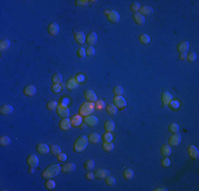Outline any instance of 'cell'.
<instances>
[{"label":"cell","mask_w":199,"mask_h":191,"mask_svg":"<svg viewBox=\"0 0 199 191\" xmlns=\"http://www.w3.org/2000/svg\"><path fill=\"white\" fill-rule=\"evenodd\" d=\"M94 111V104L92 102H84L82 103V105L80 106V109H78V113H80V116L86 117L88 115H92Z\"/></svg>","instance_id":"obj_3"},{"label":"cell","mask_w":199,"mask_h":191,"mask_svg":"<svg viewBox=\"0 0 199 191\" xmlns=\"http://www.w3.org/2000/svg\"><path fill=\"white\" fill-rule=\"evenodd\" d=\"M50 152L52 153L53 155L57 156L59 153L61 152V148L58 147V146H56V144H52V146H50Z\"/></svg>","instance_id":"obj_37"},{"label":"cell","mask_w":199,"mask_h":191,"mask_svg":"<svg viewBox=\"0 0 199 191\" xmlns=\"http://www.w3.org/2000/svg\"><path fill=\"white\" fill-rule=\"evenodd\" d=\"M0 144L2 146V147H8L11 144V138L8 137V136H2L1 138H0Z\"/></svg>","instance_id":"obj_35"},{"label":"cell","mask_w":199,"mask_h":191,"mask_svg":"<svg viewBox=\"0 0 199 191\" xmlns=\"http://www.w3.org/2000/svg\"><path fill=\"white\" fill-rule=\"evenodd\" d=\"M52 80H53V83L54 84H61V80H63V77H61V72H55V73L53 75Z\"/></svg>","instance_id":"obj_36"},{"label":"cell","mask_w":199,"mask_h":191,"mask_svg":"<svg viewBox=\"0 0 199 191\" xmlns=\"http://www.w3.org/2000/svg\"><path fill=\"white\" fill-rule=\"evenodd\" d=\"M169 132H171L173 134L178 133V131H179V125H178L177 123H171V124L169 125Z\"/></svg>","instance_id":"obj_44"},{"label":"cell","mask_w":199,"mask_h":191,"mask_svg":"<svg viewBox=\"0 0 199 191\" xmlns=\"http://www.w3.org/2000/svg\"><path fill=\"white\" fill-rule=\"evenodd\" d=\"M156 191H164L165 190V188H157V189H155Z\"/></svg>","instance_id":"obj_59"},{"label":"cell","mask_w":199,"mask_h":191,"mask_svg":"<svg viewBox=\"0 0 199 191\" xmlns=\"http://www.w3.org/2000/svg\"><path fill=\"white\" fill-rule=\"evenodd\" d=\"M36 150H37V152L42 154V155H46L48 153L50 152V148L49 146H47L46 143H39L37 147H36Z\"/></svg>","instance_id":"obj_18"},{"label":"cell","mask_w":199,"mask_h":191,"mask_svg":"<svg viewBox=\"0 0 199 191\" xmlns=\"http://www.w3.org/2000/svg\"><path fill=\"white\" fill-rule=\"evenodd\" d=\"M88 3V1L87 0H78V1H75V4L78 6H86Z\"/></svg>","instance_id":"obj_55"},{"label":"cell","mask_w":199,"mask_h":191,"mask_svg":"<svg viewBox=\"0 0 199 191\" xmlns=\"http://www.w3.org/2000/svg\"><path fill=\"white\" fill-rule=\"evenodd\" d=\"M109 175V171L106 169H99L94 172V176L97 178H106Z\"/></svg>","instance_id":"obj_21"},{"label":"cell","mask_w":199,"mask_h":191,"mask_svg":"<svg viewBox=\"0 0 199 191\" xmlns=\"http://www.w3.org/2000/svg\"><path fill=\"white\" fill-rule=\"evenodd\" d=\"M123 92H124V89H123V87H122V86H120V85L114 86V94H116V96H122V94H123Z\"/></svg>","instance_id":"obj_42"},{"label":"cell","mask_w":199,"mask_h":191,"mask_svg":"<svg viewBox=\"0 0 199 191\" xmlns=\"http://www.w3.org/2000/svg\"><path fill=\"white\" fill-rule=\"evenodd\" d=\"M100 140H101V136L97 133H91L88 136V141L90 142V143H93V144L99 143Z\"/></svg>","instance_id":"obj_23"},{"label":"cell","mask_w":199,"mask_h":191,"mask_svg":"<svg viewBox=\"0 0 199 191\" xmlns=\"http://www.w3.org/2000/svg\"><path fill=\"white\" fill-rule=\"evenodd\" d=\"M71 125L74 127H78L80 126L82 123H83V118H82V116H80V114L78 115H74V116H72L71 119Z\"/></svg>","instance_id":"obj_15"},{"label":"cell","mask_w":199,"mask_h":191,"mask_svg":"<svg viewBox=\"0 0 199 191\" xmlns=\"http://www.w3.org/2000/svg\"><path fill=\"white\" fill-rule=\"evenodd\" d=\"M116 111H118V108H116V106L114 105V104H110V105L107 106V113L109 114V115H111V116L116 115Z\"/></svg>","instance_id":"obj_41"},{"label":"cell","mask_w":199,"mask_h":191,"mask_svg":"<svg viewBox=\"0 0 199 191\" xmlns=\"http://www.w3.org/2000/svg\"><path fill=\"white\" fill-rule=\"evenodd\" d=\"M188 154H190V156H191L193 159H196V158H198V156H199V151L195 146L192 144V146L188 147Z\"/></svg>","instance_id":"obj_24"},{"label":"cell","mask_w":199,"mask_h":191,"mask_svg":"<svg viewBox=\"0 0 199 191\" xmlns=\"http://www.w3.org/2000/svg\"><path fill=\"white\" fill-rule=\"evenodd\" d=\"M78 84L80 83L78 82L76 78H75V77H72V78H70L69 80H68V82L66 83V88L69 89V90H73V89L78 88Z\"/></svg>","instance_id":"obj_10"},{"label":"cell","mask_w":199,"mask_h":191,"mask_svg":"<svg viewBox=\"0 0 199 191\" xmlns=\"http://www.w3.org/2000/svg\"><path fill=\"white\" fill-rule=\"evenodd\" d=\"M179 58H180V60H181V61H184V60H186V52L180 53Z\"/></svg>","instance_id":"obj_58"},{"label":"cell","mask_w":199,"mask_h":191,"mask_svg":"<svg viewBox=\"0 0 199 191\" xmlns=\"http://www.w3.org/2000/svg\"><path fill=\"white\" fill-rule=\"evenodd\" d=\"M13 111H14V108H13V106L10 105V104H6V105H2L1 106V108H0V113L2 114V115H11L12 113H13Z\"/></svg>","instance_id":"obj_22"},{"label":"cell","mask_w":199,"mask_h":191,"mask_svg":"<svg viewBox=\"0 0 199 191\" xmlns=\"http://www.w3.org/2000/svg\"><path fill=\"white\" fill-rule=\"evenodd\" d=\"M78 56L80 58H84L86 56V50L84 48H80L78 50Z\"/></svg>","instance_id":"obj_51"},{"label":"cell","mask_w":199,"mask_h":191,"mask_svg":"<svg viewBox=\"0 0 199 191\" xmlns=\"http://www.w3.org/2000/svg\"><path fill=\"white\" fill-rule=\"evenodd\" d=\"M88 137H86V136H80L76 140H75L74 144H73V150H74L75 152L80 153L85 151L87 146H88Z\"/></svg>","instance_id":"obj_2"},{"label":"cell","mask_w":199,"mask_h":191,"mask_svg":"<svg viewBox=\"0 0 199 191\" xmlns=\"http://www.w3.org/2000/svg\"><path fill=\"white\" fill-rule=\"evenodd\" d=\"M71 120L68 119V118H63L61 121L59 122V127H61V130L63 131H68L70 130V127H71Z\"/></svg>","instance_id":"obj_14"},{"label":"cell","mask_w":199,"mask_h":191,"mask_svg":"<svg viewBox=\"0 0 199 191\" xmlns=\"http://www.w3.org/2000/svg\"><path fill=\"white\" fill-rule=\"evenodd\" d=\"M114 104L116 106V108H119V109H123V108L126 107V100L124 98L122 97V96H116L114 98Z\"/></svg>","instance_id":"obj_6"},{"label":"cell","mask_w":199,"mask_h":191,"mask_svg":"<svg viewBox=\"0 0 199 191\" xmlns=\"http://www.w3.org/2000/svg\"><path fill=\"white\" fill-rule=\"evenodd\" d=\"M85 126H86V123H82V124L80 125V129H84V127H85Z\"/></svg>","instance_id":"obj_60"},{"label":"cell","mask_w":199,"mask_h":191,"mask_svg":"<svg viewBox=\"0 0 199 191\" xmlns=\"http://www.w3.org/2000/svg\"><path fill=\"white\" fill-rule=\"evenodd\" d=\"M74 38L80 45H83L84 43L86 42V35H85L84 32H82V31H78V32H75Z\"/></svg>","instance_id":"obj_17"},{"label":"cell","mask_w":199,"mask_h":191,"mask_svg":"<svg viewBox=\"0 0 199 191\" xmlns=\"http://www.w3.org/2000/svg\"><path fill=\"white\" fill-rule=\"evenodd\" d=\"M162 166L164 168H167V167L171 166V160L169 159V157H164V159L162 160Z\"/></svg>","instance_id":"obj_54"},{"label":"cell","mask_w":199,"mask_h":191,"mask_svg":"<svg viewBox=\"0 0 199 191\" xmlns=\"http://www.w3.org/2000/svg\"><path fill=\"white\" fill-rule=\"evenodd\" d=\"M169 107L171 108V109H178V108L180 107V102L179 101H177V100H171V102H169Z\"/></svg>","instance_id":"obj_43"},{"label":"cell","mask_w":199,"mask_h":191,"mask_svg":"<svg viewBox=\"0 0 199 191\" xmlns=\"http://www.w3.org/2000/svg\"><path fill=\"white\" fill-rule=\"evenodd\" d=\"M139 39H140V42L143 45H148L150 43V37L147 34H141V35L139 36Z\"/></svg>","instance_id":"obj_38"},{"label":"cell","mask_w":199,"mask_h":191,"mask_svg":"<svg viewBox=\"0 0 199 191\" xmlns=\"http://www.w3.org/2000/svg\"><path fill=\"white\" fill-rule=\"evenodd\" d=\"M171 147L169 146V144L165 143L162 146V148H161V154L164 156V157H169V155H171Z\"/></svg>","instance_id":"obj_25"},{"label":"cell","mask_w":199,"mask_h":191,"mask_svg":"<svg viewBox=\"0 0 199 191\" xmlns=\"http://www.w3.org/2000/svg\"><path fill=\"white\" fill-rule=\"evenodd\" d=\"M186 58H188V62H195V61H196V58H197L196 53H195V52L188 53V54H186Z\"/></svg>","instance_id":"obj_48"},{"label":"cell","mask_w":199,"mask_h":191,"mask_svg":"<svg viewBox=\"0 0 199 191\" xmlns=\"http://www.w3.org/2000/svg\"><path fill=\"white\" fill-rule=\"evenodd\" d=\"M133 20L135 21V23H138L140 26L144 25V22H145V18L140 13H133Z\"/></svg>","instance_id":"obj_29"},{"label":"cell","mask_w":199,"mask_h":191,"mask_svg":"<svg viewBox=\"0 0 199 191\" xmlns=\"http://www.w3.org/2000/svg\"><path fill=\"white\" fill-rule=\"evenodd\" d=\"M44 186H46V188L48 189V190H53V189L55 188V182L54 180H52L51 178H49V180H46V184H44Z\"/></svg>","instance_id":"obj_39"},{"label":"cell","mask_w":199,"mask_h":191,"mask_svg":"<svg viewBox=\"0 0 199 191\" xmlns=\"http://www.w3.org/2000/svg\"><path fill=\"white\" fill-rule=\"evenodd\" d=\"M104 13L107 15L108 20H109L110 22H114V23H116V22H119L120 14L116 11H114V10H105V12H104Z\"/></svg>","instance_id":"obj_4"},{"label":"cell","mask_w":199,"mask_h":191,"mask_svg":"<svg viewBox=\"0 0 199 191\" xmlns=\"http://www.w3.org/2000/svg\"><path fill=\"white\" fill-rule=\"evenodd\" d=\"M61 168L58 163H54V165H51L48 168L44 170V172L42 173V176L44 177V180H49V178H53L54 176L59 174Z\"/></svg>","instance_id":"obj_1"},{"label":"cell","mask_w":199,"mask_h":191,"mask_svg":"<svg viewBox=\"0 0 199 191\" xmlns=\"http://www.w3.org/2000/svg\"><path fill=\"white\" fill-rule=\"evenodd\" d=\"M140 8H141V6H140V3H138V2H135L130 6V9H131V11H133V13H138Z\"/></svg>","instance_id":"obj_50"},{"label":"cell","mask_w":199,"mask_h":191,"mask_svg":"<svg viewBox=\"0 0 199 191\" xmlns=\"http://www.w3.org/2000/svg\"><path fill=\"white\" fill-rule=\"evenodd\" d=\"M84 122H85L86 125H88V126H95V125H97V123H99V119H97V117L94 116V115H88V116L85 117Z\"/></svg>","instance_id":"obj_7"},{"label":"cell","mask_w":199,"mask_h":191,"mask_svg":"<svg viewBox=\"0 0 199 191\" xmlns=\"http://www.w3.org/2000/svg\"><path fill=\"white\" fill-rule=\"evenodd\" d=\"M48 32H49L50 35L55 36L58 34L59 32V26L56 23V22H51L49 26H48Z\"/></svg>","instance_id":"obj_11"},{"label":"cell","mask_w":199,"mask_h":191,"mask_svg":"<svg viewBox=\"0 0 199 191\" xmlns=\"http://www.w3.org/2000/svg\"><path fill=\"white\" fill-rule=\"evenodd\" d=\"M102 138L104 141H112V139H114V136L110 132H106L105 134H103Z\"/></svg>","instance_id":"obj_46"},{"label":"cell","mask_w":199,"mask_h":191,"mask_svg":"<svg viewBox=\"0 0 199 191\" xmlns=\"http://www.w3.org/2000/svg\"><path fill=\"white\" fill-rule=\"evenodd\" d=\"M94 173H92V172H88V173H87V174H86V178H87V180H92L94 178Z\"/></svg>","instance_id":"obj_57"},{"label":"cell","mask_w":199,"mask_h":191,"mask_svg":"<svg viewBox=\"0 0 199 191\" xmlns=\"http://www.w3.org/2000/svg\"><path fill=\"white\" fill-rule=\"evenodd\" d=\"M97 35L95 32H90L88 35L86 36V42L88 43L89 46L94 45L95 43H97Z\"/></svg>","instance_id":"obj_16"},{"label":"cell","mask_w":199,"mask_h":191,"mask_svg":"<svg viewBox=\"0 0 199 191\" xmlns=\"http://www.w3.org/2000/svg\"><path fill=\"white\" fill-rule=\"evenodd\" d=\"M85 98L87 100H88L89 102H92V103H95L97 101V94H95V92H93V90H91V89H87L85 92Z\"/></svg>","instance_id":"obj_12"},{"label":"cell","mask_w":199,"mask_h":191,"mask_svg":"<svg viewBox=\"0 0 199 191\" xmlns=\"http://www.w3.org/2000/svg\"><path fill=\"white\" fill-rule=\"evenodd\" d=\"M76 169V165L74 163H65L64 166L61 167V171L65 172V173H71L74 170Z\"/></svg>","instance_id":"obj_13"},{"label":"cell","mask_w":199,"mask_h":191,"mask_svg":"<svg viewBox=\"0 0 199 191\" xmlns=\"http://www.w3.org/2000/svg\"><path fill=\"white\" fill-rule=\"evenodd\" d=\"M161 99H162V102H163V104H165V105H169V102H171V100H173V96H171V94H169V92H164L163 94H162V96H161Z\"/></svg>","instance_id":"obj_26"},{"label":"cell","mask_w":199,"mask_h":191,"mask_svg":"<svg viewBox=\"0 0 199 191\" xmlns=\"http://www.w3.org/2000/svg\"><path fill=\"white\" fill-rule=\"evenodd\" d=\"M57 115L61 118H68L70 115V109L67 105H64L61 103H58L57 105Z\"/></svg>","instance_id":"obj_5"},{"label":"cell","mask_w":199,"mask_h":191,"mask_svg":"<svg viewBox=\"0 0 199 191\" xmlns=\"http://www.w3.org/2000/svg\"><path fill=\"white\" fill-rule=\"evenodd\" d=\"M64 88H66V84H53L51 90L54 94H59Z\"/></svg>","instance_id":"obj_28"},{"label":"cell","mask_w":199,"mask_h":191,"mask_svg":"<svg viewBox=\"0 0 199 191\" xmlns=\"http://www.w3.org/2000/svg\"><path fill=\"white\" fill-rule=\"evenodd\" d=\"M29 172H30V173H34V168H31V167H30V170H29Z\"/></svg>","instance_id":"obj_61"},{"label":"cell","mask_w":199,"mask_h":191,"mask_svg":"<svg viewBox=\"0 0 199 191\" xmlns=\"http://www.w3.org/2000/svg\"><path fill=\"white\" fill-rule=\"evenodd\" d=\"M188 48H190V44H188V42H186V40H185V42L180 43V44L177 46V50L180 53L186 52V51L188 50Z\"/></svg>","instance_id":"obj_27"},{"label":"cell","mask_w":199,"mask_h":191,"mask_svg":"<svg viewBox=\"0 0 199 191\" xmlns=\"http://www.w3.org/2000/svg\"><path fill=\"white\" fill-rule=\"evenodd\" d=\"M10 46H11V43H10L8 39H2L1 43H0V49H1V51H6L10 48Z\"/></svg>","instance_id":"obj_33"},{"label":"cell","mask_w":199,"mask_h":191,"mask_svg":"<svg viewBox=\"0 0 199 191\" xmlns=\"http://www.w3.org/2000/svg\"><path fill=\"white\" fill-rule=\"evenodd\" d=\"M59 103H61V104H64V105H68L69 104V99L66 97H63L61 99V101H59Z\"/></svg>","instance_id":"obj_56"},{"label":"cell","mask_w":199,"mask_h":191,"mask_svg":"<svg viewBox=\"0 0 199 191\" xmlns=\"http://www.w3.org/2000/svg\"><path fill=\"white\" fill-rule=\"evenodd\" d=\"M106 184H107L108 186H114V184H116V178H114V176H109V175H108V176L106 177Z\"/></svg>","instance_id":"obj_49"},{"label":"cell","mask_w":199,"mask_h":191,"mask_svg":"<svg viewBox=\"0 0 199 191\" xmlns=\"http://www.w3.org/2000/svg\"><path fill=\"white\" fill-rule=\"evenodd\" d=\"M23 92H25V94L27 97H32V96H34L36 92V87L34 85L25 86V89H23Z\"/></svg>","instance_id":"obj_20"},{"label":"cell","mask_w":199,"mask_h":191,"mask_svg":"<svg viewBox=\"0 0 199 191\" xmlns=\"http://www.w3.org/2000/svg\"><path fill=\"white\" fill-rule=\"evenodd\" d=\"M102 147H103V150L106 151V152H111V151L114 149V143H112L111 141H104V143H103Z\"/></svg>","instance_id":"obj_32"},{"label":"cell","mask_w":199,"mask_h":191,"mask_svg":"<svg viewBox=\"0 0 199 191\" xmlns=\"http://www.w3.org/2000/svg\"><path fill=\"white\" fill-rule=\"evenodd\" d=\"M27 161H28L29 167H31V168H36V167L38 166V163H39L38 157H37L35 154H30V155L28 156V159H27Z\"/></svg>","instance_id":"obj_9"},{"label":"cell","mask_w":199,"mask_h":191,"mask_svg":"<svg viewBox=\"0 0 199 191\" xmlns=\"http://www.w3.org/2000/svg\"><path fill=\"white\" fill-rule=\"evenodd\" d=\"M105 107V102L102 101V100H97L95 104H94V109H97V111H102Z\"/></svg>","instance_id":"obj_40"},{"label":"cell","mask_w":199,"mask_h":191,"mask_svg":"<svg viewBox=\"0 0 199 191\" xmlns=\"http://www.w3.org/2000/svg\"><path fill=\"white\" fill-rule=\"evenodd\" d=\"M180 142H181V135L178 133H175L169 140V144L171 147H177L178 144H180Z\"/></svg>","instance_id":"obj_8"},{"label":"cell","mask_w":199,"mask_h":191,"mask_svg":"<svg viewBox=\"0 0 199 191\" xmlns=\"http://www.w3.org/2000/svg\"><path fill=\"white\" fill-rule=\"evenodd\" d=\"M133 176H135V172H133L131 169H126V170H124V172H123V177H124L126 180H133Z\"/></svg>","instance_id":"obj_31"},{"label":"cell","mask_w":199,"mask_h":191,"mask_svg":"<svg viewBox=\"0 0 199 191\" xmlns=\"http://www.w3.org/2000/svg\"><path fill=\"white\" fill-rule=\"evenodd\" d=\"M84 168H85L87 171H92L94 168V160H92V159L86 160L85 163H84Z\"/></svg>","instance_id":"obj_34"},{"label":"cell","mask_w":199,"mask_h":191,"mask_svg":"<svg viewBox=\"0 0 199 191\" xmlns=\"http://www.w3.org/2000/svg\"><path fill=\"white\" fill-rule=\"evenodd\" d=\"M57 105H58V103L56 102V101H50V102H48V104H47V108L49 111H54V109L57 108Z\"/></svg>","instance_id":"obj_45"},{"label":"cell","mask_w":199,"mask_h":191,"mask_svg":"<svg viewBox=\"0 0 199 191\" xmlns=\"http://www.w3.org/2000/svg\"><path fill=\"white\" fill-rule=\"evenodd\" d=\"M152 12H154V10H152V8H150L149 6H142L141 8H140V10H139L138 13H140L142 16H146V15L152 14Z\"/></svg>","instance_id":"obj_19"},{"label":"cell","mask_w":199,"mask_h":191,"mask_svg":"<svg viewBox=\"0 0 199 191\" xmlns=\"http://www.w3.org/2000/svg\"><path fill=\"white\" fill-rule=\"evenodd\" d=\"M75 78H76L78 83H84L85 82V75L83 73H78V75H75Z\"/></svg>","instance_id":"obj_52"},{"label":"cell","mask_w":199,"mask_h":191,"mask_svg":"<svg viewBox=\"0 0 199 191\" xmlns=\"http://www.w3.org/2000/svg\"><path fill=\"white\" fill-rule=\"evenodd\" d=\"M94 54H95V49L93 48V46H89V47L86 49V55L93 56Z\"/></svg>","instance_id":"obj_47"},{"label":"cell","mask_w":199,"mask_h":191,"mask_svg":"<svg viewBox=\"0 0 199 191\" xmlns=\"http://www.w3.org/2000/svg\"><path fill=\"white\" fill-rule=\"evenodd\" d=\"M57 159L59 161H66V159H67V154L66 153H63V152H61L59 154L57 155Z\"/></svg>","instance_id":"obj_53"},{"label":"cell","mask_w":199,"mask_h":191,"mask_svg":"<svg viewBox=\"0 0 199 191\" xmlns=\"http://www.w3.org/2000/svg\"><path fill=\"white\" fill-rule=\"evenodd\" d=\"M104 127H105L106 132H112L114 130V127H116V124H114V122L112 120H106L105 124H104Z\"/></svg>","instance_id":"obj_30"}]
</instances>
